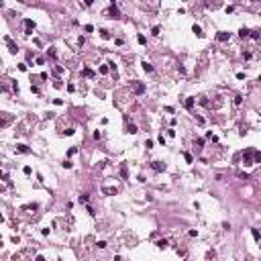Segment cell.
<instances>
[{"mask_svg": "<svg viewBox=\"0 0 261 261\" xmlns=\"http://www.w3.org/2000/svg\"><path fill=\"white\" fill-rule=\"evenodd\" d=\"M157 247H159V249H165V247H167V241H165V239H163V241H157Z\"/></svg>", "mask_w": 261, "mask_h": 261, "instance_id": "5b68a950", "label": "cell"}, {"mask_svg": "<svg viewBox=\"0 0 261 261\" xmlns=\"http://www.w3.org/2000/svg\"><path fill=\"white\" fill-rule=\"evenodd\" d=\"M228 37H231V35H228V33H220V35H218L216 39H218V41H226Z\"/></svg>", "mask_w": 261, "mask_h": 261, "instance_id": "3957f363", "label": "cell"}, {"mask_svg": "<svg viewBox=\"0 0 261 261\" xmlns=\"http://www.w3.org/2000/svg\"><path fill=\"white\" fill-rule=\"evenodd\" d=\"M8 47H10V51H12V53H17V51H19V49H17V45H14L10 39H8Z\"/></svg>", "mask_w": 261, "mask_h": 261, "instance_id": "277c9868", "label": "cell"}, {"mask_svg": "<svg viewBox=\"0 0 261 261\" xmlns=\"http://www.w3.org/2000/svg\"><path fill=\"white\" fill-rule=\"evenodd\" d=\"M19 151H21V153H29V149H27V145H19Z\"/></svg>", "mask_w": 261, "mask_h": 261, "instance_id": "8fae6325", "label": "cell"}, {"mask_svg": "<svg viewBox=\"0 0 261 261\" xmlns=\"http://www.w3.org/2000/svg\"><path fill=\"white\" fill-rule=\"evenodd\" d=\"M106 194H116V188H104Z\"/></svg>", "mask_w": 261, "mask_h": 261, "instance_id": "9c48e42d", "label": "cell"}, {"mask_svg": "<svg viewBox=\"0 0 261 261\" xmlns=\"http://www.w3.org/2000/svg\"><path fill=\"white\" fill-rule=\"evenodd\" d=\"M143 69H145V71H153V67H151V63H147V61H143Z\"/></svg>", "mask_w": 261, "mask_h": 261, "instance_id": "8992f818", "label": "cell"}, {"mask_svg": "<svg viewBox=\"0 0 261 261\" xmlns=\"http://www.w3.org/2000/svg\"><path fill=\"white\" fill-rule=\"evenodd\" d=\"M253 239H255V241H259V239H261V237H259V231H257V228H253Z\"/></svg>", "mask_w": 261, "mask_h": 261, "instance_id": "30bf717a", "label": "cell"}, {"mask_svg": "<svg viewBox=\"0 0 261 261\" xmlns=\"http://www.w3.org/2000/svg\"><path fill=\"white\" fill-rule=\"evenodd\" d=\"M192 106H194V98H188L186 100V108H192Z\"/></svg>", "mask_w": 261, "mask_h": 261, "instance_id": "ba28073f", "label": "cell"}, {"mask_svg": "<svg viewBox=\"0 0 261 261\" xmlns=\"http://www.w3.org/2000/svg\"><path fill=\"white\" fill-rule=\"evenodd\" d=\"M155 165H153V169H157V171H161V169H165V165H161V161H153Z\"/></svg>", "mask_w": 261, "mask_h": 261, "instance_id": "7a4b0ae2", "label": "cell"}, {"mask_svg": "<svg viewBox=\"0 0 261 261\" xmlns=\"http://www.w3.org/2000/svg\"><path fill=\"white\" fill-rule=\"evenodd\" d=\"M239 35H241V37H249V29H241Z\"/></svg>", "mask_w": 261, "mask_h": 261, "instance_id": "52a82bcc", "label": "cell"}, {"mask_svg": "<svg viewBox=\"0 0 261 261\" xmlns=\"http://www.w3.org/2000/svg\"><path fill=\"white\" fill-rule=\"evenodd\" d=\"M192 31H194V33H196L198 37H202V35H204V33H202V29L198 27V25H194V27H192Z\"/></svg>", "mask_w": 261, "mask_h": 261, "instance_id": "6da1fadb", "label": "cell"}]
</instances>
